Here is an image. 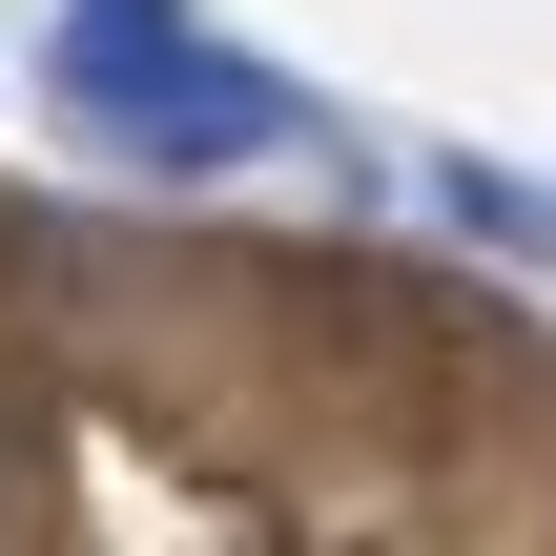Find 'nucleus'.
I'll use <instances>...</instances> for the list:
<instances>
[{"instance_id": "f03ea898", "label": "nucleus", "mask_w": 556, "mask_h": 556, "mask_svg": "<svg viewBox=\"0 0 556 556\" xmlns=\"http://www.w3.org/2000/svg\"><path fill=\"white\" fill-rule=\"evenodd\" d=\"M433 206H454L475 248H516V268H556V186H516V165H433Z\"/></svg>"}, {"instance_id": "f257e3e1", "label": "nucleus", "mask_w": 556, "mask_h": 556, "mask_svg": "<svg viewBox=\"0 0 556 556\" xmlns=\"http://www.w3.org/2000/svg\"><path fill=\"white\" fill-rule=\"evenodd\" d=\"M41 83H62L124 165H186V186H206V165L309 144V103H289V83L206 21V0H62V21H41Z\"/></svg>"}]
</instances>
